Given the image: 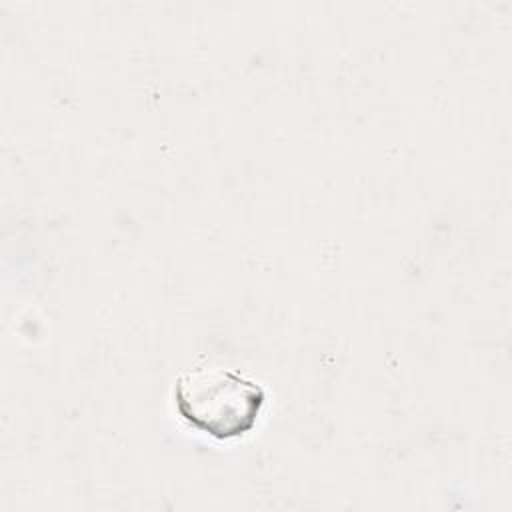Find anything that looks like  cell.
Masks as SVG:
<instances>
[{
    "label": "cell",
    "mask_w": 512,
    "mask_h": 512,
    "mask_svg": "<svg viewBox=\"0 0 512 512\" xmlns=\"http://www.w3.org/2000/svg\"><path fill=\"white\" fill-rule=\"evenodd\" d=\"M172 394L182 420L216 440L250 432L266 400L260 384L222 366L184 370L176 378Z\"/></svg>",
    "instance_id": "obj_1"
}]
</instances>
